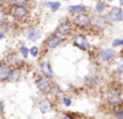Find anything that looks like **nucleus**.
Here are the masks:
<instances>
[{
    "label": "nucleus",
    "instance_id": "1",
    "mask_svg": "<svg viewBox=\"0 0 123 119\" xmlns=\"http://www.w3.org/2000/svg\"><path fill=\"white\" fill-rule=\"evenodd\" d=\"M64 40H65V34H62L61 32L57 31V32H54L53 34H50V36L45 40V45H46L48 49H53V48L58 46Z\"/></svg>",
    "mask_w": 123,
    "mask_h": 119
},
{
    "label": "nucleus",
    "instance_id": "2",
    "mask_svg": "<svg viewBox=\"0 0 123 119\" xmlns=\"http://www.w3.org/2000/svg\"><path fill=\"white\" fill-rule=\"evenodd\" d=\"M36 86H37L38 91L43 94H49L52 91V83L46 77H37L36 78Z\"/></svg>",
    "mask_w": 123,
    "mask_h": 119
},
{
    "label": "nucleus",
    "instance_id": "3",
    "mask_svg": "<svg viewBox=\"0 0 123 119\" xmlns=\"http://www.w3.org/2000/svg\"><path fill=\"white\" fill-rule=\"evenodd\" d=\"M73 23L77 26H81V28H87L91 24V19L89 15H86L85 12H82V13H78V15H74Z\"/></svg>",
    "mask_w": 123,
    "mask_h": 119
},
{
    "label": "nucleus",
    "instance_id": "4",
    "mask_svg": "<svg viewBox=\"0 0 123 119\" xmlns=\"http://www.w3.org/2000/svg\"><path fill=\"white\" fill-rule=\"evenodd\" d=\"M12 17H15L16 20H24L28 16V8L27 5H15L11 9Z\"/></svg>",
    "mask_w": 123,
    "mask_h": 119
},
{
    "label": "nucleus",
    "instance_id": "5",
    "mask_svg": "<svg viewBox=\"0 0 123 119\" xmlns=\"http://www.w3.org/2000/svg\"><path fill=\"white\" fill-rule=\"evenodd\" d=\"M99 82H101V78L95 71H91L85 77V85L87 87H97L99 85Z\"/></svg>",
    "mask_w": 123,
    "mask_h": 119
},
{
    "label": "nucleus",
    "instance_id": "6",
    "mask_svg": "<svg viewBox=\"0 0 123 119\" xmlns=\"http://www.w3.org/2000/svg\"><path fill=\"white\" fill-rule=\"evenodd\" d=\"M73 45L80 48V49H82V50H86L89 48V42L83 34H75L73 37Z\"/></svg>",
    "mask_w": 123,
    "mask_h": 119
},
{
    "label": "nucleus",
    "instance_id": "7",
    "mask_svg": "<svg viewBox=\"0 0 123 119\" xmlns=\"http://www.w3.org/2000/svg\"><path fill=\"white\" fill-rule=\"evenodd\" d=\"M107 99L111 105H119L122 102V98H120V93L115 89H110L107 93Z\"/></svg>",
    "mask_w": 123,
    "mask_h": 119
},
{
    "label": "nucleus",
    "instance_id": "8",
    "mask_svg": "<svg viewBox=\"0 0 123 119\" xmlns=\"http://www.w3.org/2000/svg\"><path fill=\"white\" fill-rule=\"evenodd\" d=\"M109 19L110 21H123V9L120 8H112L109 12Z\"/></svg>",
    "mask_w": 123,
    "mask_h": 119
},
{
    "label": "nucleus",
    "instance_id": "9",
    "mask_svg": "<svg viewBox=\"0 0 123 119\" xmlns=\"http://www.w3.org/2000/svg\"><path fill=\"white\" fill-rule=\"evenodd\" d=\"M72 29H73V24L70 23L69 20H64V21H61V23L58 24V28H57V31L58 32H61L62 34H69L70 32H72Z\"/></svg>",
    "mask_w": 123,
    "mask_h": 119
},
{
    "label": "nucleus",
    "instance_id": "10",
    "mask_svg": "<svg viewBox=\"0 0 123 119\" xmlns=\"http://www.w3.org/2000/svg\"><path fill=\"white\" fill-rule=\"evenodd\" d=\"M12 70H11V66H8L6 62H1V66H0V79L1 81H7L11 75Z\"/></svg>",
    "mask_w": 123,
    "mask_h": 119
},
{
    "label": "nucleus",
    "instance_id": "11",
    "mask_svg": "<svg viewBox=\"0 0 123 119\" xmlns=\"http://www.w3.org/2000/svg\"><path fill=\"white\" fill-rule=\"evenodd\" d=\"M99 57H101V60L105 61V62H110V61L115 57V52L112 49H102L101 53H99Z\"/></svg>",
    "mask_w": 123,
    "mask_h": 119
},
{
    "label": "nucleus",
    "instance_id": "12",
    "mask_svg": "<svg viewBox=\"0 0 123 119\" xmlns=\"http://www.w3.org/2000/svg\"><path fill=\"white\" fill-rule=\"evenodd\" d=\"M109 16L107 17H103V16H101V17H97L95 21H94V24H95L97 28L99 29H106L107 26H109Z\"/></svg>",
    "mask_w": 123,
    "mask_h": 119
},
{
    "label": "nucleus",
    "instance_id": "13",
    "mask_svg": "<svg viewBox=\"0 0 123 119\" xmlns=\"http://www.w3.org/2000/svg\"><path fill=\"white\" fill-rule=\"evenodd\" d=\"M41 73H43V75L46 77V78H52V77H53V71H52L50 63H49L48 61L41 63Z\"/></svg>",
    "mask_w": 123,
    "mask_h": 119
},
{
    "label": "nucleus",
    "instance_id": "14",
    "mask_svg": "<svg viewBox=\"0 0 123 119\" xmlns=\"http://www.w3.org/2000/svg\"><path fill=\"white\" fill-rule=\"evenodd\" d=\"M38 108H40V111H41L43 114H45V113H49V111H52L53 106H52L50 100L44 99V100H41V102H40V106H38Z\"/></svg>",
    "mask_w": 123,
    "mask_h": 119
},
{
    "label": "nucleus",
    "instance_id": "15",
    "mask_svg": "<svg viewBox=\"0 0 123 119\" xmlns=\"http://www.w3.org/2000/svg\"><path fill=\"white\" fill-rule=\"evenodd\" d=\"M27 36L29 40H38L41 37V31L38 28H31V29H28Z\"/></svg>",
    "mask_w": 123,
    "mask_h": 119
},
{
    "label": "nucleus",
    "instance_id": "16",
    "mask_svg": "<svg viewBox=\"0 0 123 119\" xmlns=\"http://www.w3.org/2000/svg\"><path fill=\"white\" fill-rule=\"evenodd\" d=\"M68 11H69L70 13H73V15H78V13H82L86 11V7L83 4H77V5H70V7H68Z\"/></svg>",
    "mask_w": 123,
    "mask_h": 119
},
{
    "label": "nucleus",
    "instance_id": "17",
    "mask_svg": "<svg viewBox=\"0 0 123 119\" xmlns=\"http://www.w3.org/2000/svg\"><path fill=\"white\" fill-rule=\"evenodd\" d=\"M19 78H20V71H19V70H13L7 81H9V82H16Z\"/></svg>",
    "mask_w": 123,
    "mask_h": 119
},
{
    "label": "nucleus",
    "instance_id": "18",
    "mask_svg": "<svg viewBox=\"0 0 123 119\" xmlns=\"http://www.w3.org/2000/svg\"><path fill=\"white\" fill-rule=\"evenodd\" d=\"M15 61H16V56H15V53H8V54L6 56V58H4V62L6 63H13Z\"/></svg>",
    "mask_w": 123,
    "mask_h": 119
},
{
    "label": "nucleus",
    "instance_id": "19",
    "mask_svg": "<svg viewBox=\"0 0 123 119\" xmlns=\"http://www.w3.org/2000/svg\"><path fill=\"white\" fill-rule=\"evenodd\" d=\"M106 9V3H103V1H98L95 4V11L98 13H102L103 11Z\"/></svg>",
    "mask_w": 123,
    "mask_h": 119
},
{
    "label": "nucleus",
    "instance_id": "20",
    "mask_svg": "<svg viewBox=\"0 0 123 119\" xmlns=\"http://www.w3.org/2000/svg\"><path fill=\"white\" fill-rule=\"evenodd\" d=\"M46 5H48V7H50V9L53 11V12H56L57 9H58L60 8V1H49V3H46Z\"/></svg>",
    "mask_w": 123,
    "mask_h": 119
},
{
    "label": "nucleus",
    "instance_id": "21",
    "mask_svg": "<svg viewBox=\"0 0 123 119\" xmlns=\"http://www.w3.org/2000/svg\"><path fill=\"white\" fill-rule=\"evenodd\" d=\"M9 4L12 7H15V5H27L28 0H9Z\"/></svg>",
    "mask_w": 123,
    "mask_h": 119
},
{
    "label": "nucleus",
    "instance_id": "22",
    "mask_svg": "<svg viewBox=\"0 0 123 119\" xmlns=\"http://www.w3.org/2000/svg\"><path fill=\"white\" fill-rule=\"evenodd\" d=\"M114 115H115V118H118V119H123V110H115Z\"/></svg>",
    "mask_w": 123,
    "mask_h": 119
},
{
    "label": "nucleus",
    "instance_id": "23",
    "mask_svg": "<svg viewBox=\"0 0 123 119\" xmlns=\"http://www.w3.org/2000/svg\"><path fill=\"white\" fill-rule=\"evenodd\" d=\"M20 50H21V54H23V57L25 58V57L28 56V49L24 46V45H23V46H21V49H20Z\"/></svg>",
    "mask_w": 123,
    "mask_h": 119
},
{
    "label": "nucleus",
    "instance_id": "24",
    "mask_svg": "<svg viewBox=\"0 0 123 119\" xmlns=\"http://www.w3.org/2000/svg\"><path fill=\"white\" fill-rule=\"evenodd\" d=\"M31 54H32L33 57H36V56L38 54V49H37V48H36V46H33L32 49H31Z\"/></svg>",
    "mask_w": 123,
    "mask_h": 119
},
{
    "label": "nucleus",
    "instance_id": "25",
    "mask_svg": "<svg viewBox=\"0 0 123 119\" xmlns=\"http://www.w3.org/2000/svg\"><path fill=\"white\" fill-rule=\"evenodd\" d=\"M112 45H114V46H119V45H122V40H114V41H112Z\"/></svg>",
    "mask_w": 123,
    "mask_h": 119
},
{
    "label": "nucleus",
    "instance_id": "26",
    "mask_svg": "<svg viewBox=\"0 0 123 119\" xmlns=\"http://www.w3.org/2000/svg\"><path fill=\"white\" fill-rule=\"evenodd\" d=\"M117 71H118V73H120V74L123 73V62H122V63H120V65L117 68Z\"/></svg>",
    "mask_w": 123,
    "mask_h": 119
},
{
    "label": "nucleus",
    "instance_id": "27",
    "mask_svg": "<svg viewBox=\"0 0 123 119\" xmlns=\"http://www.w3.org/2000/svg\"><path fill=\"white\" fill-rule=\"evenodd\" d=\"M62 102H64L65 106H70V99H69V98H64V100H62Z\"/></svg>",
    "mask_w": 123,
    "mask_h": 119
},
{
    "label": "nucleus",
    "instance_id": "28",
    "mask_svg": "<svg viewBox=\"0 0 123 119\" xmlns=\"http://www.w3.org/2000/svg\"><path fill=\"white\" fill-rule=\"evenodd\" d=\"M1 114H4V103L1 102Z\"/></svg>",
    "mask_w": 123,
    "mask_h": 119
},
{
    "label": "nucleus",
    "instance_id": "29",
    "mask_svg": "<svg viewBox=\"0 0 123 119\" xmlns=\"http://www.w3.org/2000/svg\"><path fill=\"white\" fill-rule=\"evenodd\" d=\"M64 119H72V118H70L69 115H65V116H64Z\"/></svg>",
    "mask_w": 123,
    "mask_h": 119
},
{
    "label": "nucleus",
    "instance_id": "30",
    "mask_svg": "<svg viewBox=\"0 0 123 119\" xmlns=\"http://www.w3.org/2000/svg\"><path fill=\"white\" fill-rule=\"evenodd\" d=\"M119 4H120V5H123V0H119Z\"/></svg>",
    "mask_w": 123,
    "mask_h": 119
},
{
    "label": "nucleus",
    "instance_id": "31",
    "mask_svg": "<svg viewBox=\"0 0 123 119\" xmlns=\"http://www.w3.org/2000/svg\"><path fill=\"white\" fill-rule=\"evenodd\" d=\"M122 45H123V40H122Z\"/></svg>",
    "mask_w": 123,
    "mask_h": 119
},
{
    "label": "nucleus",
    "instance_id": "32",
    "mask_svg": "<svg viewBox=\"0 0 123 119\" xmlns=\"http://www.w3.org/2000/svg\"><path fill=\"white\" fill-rule=\"evenodd\" d=\"M64 1H68V0H64Z\"/></svg>",
    "mask_w": 123,
    "mask_h": 119
},
{
    "label": "nucleus",
    "instance_id": "33",
    "mask_svg": "<svg viewBox=\"0 0 123 119\" xmlns=\"http://www.w3.org/2000/svg\"><path fill=\"white\" fill-rule=\"evenodd\" d=\"M109 1H111V0H109Z\"/></svg>",
    "mask_w": 123,
    "mask_h": 119
}]
</instances>
